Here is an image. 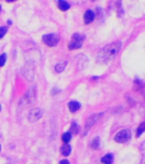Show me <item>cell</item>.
<instances>
[{"label":"cell","instance_id":"cell-7","mask_svg":"<svg viewBox=\"0 0 145 164\" xmlns=\"http://www.w3.org/2000/svg\"><path fill=\"white\" fill-rule=\"evenodd\" d=\"M95 18V14L92 11H87L85 15H84V21L85 24H90L91 22H92Z\"/></svg>","mask_w":145,"mask_h":164},{"label":"cell","instance_id":"cell-19","mask_svg":"<svg viewBox=\"0 0 145 164\" xmlns=\"http://www.w3.org/2000/svg\"><path fill=\"white\" fill-rule=\"evenodd\" d=\"M7 31H8V27L7 26H1L0 27V39H2L5 35Z\"/></svg>","mask_w":145,"mask_h":164},{"label":"cell","instance_id":"cell-23","mask_svg":"<svg viewBox=\"0 0 145 164\" xmlns=\"http://www.w3.org/2000/svg\"><path fill=\"white\" fill-rule=\"evenodd\" d=\"M0 150H1V145H0Z\"/></svg>","mask_w":145,"mask_h":164},{"label":"cell","instance_id":"cell-17","mask_svg":"<svg viewBox=\"0 0 145 164\" xmlns=\"http://www.w3.org/2000/svg\"><path fill=\"white\" fill-rule=\"evenodd\" d=\"M99 144H100L99 138L98 137H97V138H95L93 140H92V142H91V148L97 150V149H98Z\"/></svg>","mask_w":145,"mask_h":164},{"label":"cell","instance_id":"cell-11","mask_svg":"<svg viewBox=\"0 0 145 164\" xmlns=\"http://www.w3.org/2000/svg\"><path fill=\"white\" fill-rule=\"evenodd\" d=\"M101 161L103 164H112L114 161V156L112 154H106Z\"/></svg>","mask_w":145,"mask_h":164},{"label":"cell","instance_id":"cell-22","mask_svg":"<svg viewBox=\"0 0 145 164\" xmlns=\"http://www.w3.org/2000/svg\"><path fill=\"white\" fill-rule=\"evenodd\" d=\"M0 110H1V105H0Z\"/></svg>","mask_w":145,"mask_h":164},{"label":"cell","instance_id":"cell-12","mask_svg":"<svg viewBox=\"0 0 145 164\" xmlns=\"http://www.w3.org/2000/svg\"><path fill=\"white\" fill-rule=\"evenodd\" d=\"M58 7H59V9H60L61 11H66L70 8V5H69L67 2H66V1L60 0V1L58 2Z\"/></svg>","mask_w":145,"mask_h":164},{"label":"cell","instance_id":"cell-14","mask_svg":"<svg viewBox=\"0 0 145 164\" xmlns=\"http://www.w3.org/2000/svg\"><path fill=\"white\" fill-rule=\"evenodd\" d=\"M79 131V127L78 126L77 123L75 122H72V125H71V127H70V133H72V134H77Z\"/></svg>","mask_w":145,"mask_h":164},{"label":"cell","instance_id":"cell-18","mask_svg":"<svg viewBox=\"0 0 145 164\" xmlns=\"http://www.w3.org/2000/svg\"><path fill=\"white\" fill-rule=\"evenodd\" d=\"M6 59H7V55H6L5 53L2 54L0 56V67H3L5 64Z\"/></svg>","mask_w":145,"mask_h":164},{"label":"cell","instance_id":"cell-8","mask_svg":"<svg viewBox=\"0 0 145 164\" xmlns=\"http://www.w3.org/2000/svg\"><path fill=\"white\" fill-rule=\"evenodd\" d=\"M35 97L36 96H35V93L33 92V90H30L29 91H27V93L23 97L22 100H23L24 103H26V104H28L35 98Z\"/></svg>","mask_w":145,"mask_h":164},{"label":"cell","instance_id":"cell-13","mask_svg":"<svg viewBox=\"0 0 145 164\" xmlns=\"http://www.w3.org/2000/svg\"><path fill=\"white\" fill-rule=\"evenodd\" d=\"M145 132V122H142L139 125V127H137V134H136V137L137 138H139L140 136Z\"/></svg>","mask_w":145,"mask_h":164},{"label":"cell","instance_id":"cell-10","mask_svg":"<svg viewBox=\"0 0 145 164\" xmlns=\"http://www.w3.org/2000/svg\"><path fill=\"white\" fill-rule=\"evenodd\" d=\"M61 153L65 156H69L70 153H71V146L67 144H63L62 147H61Z\"/></svg>","mask_w":145,"mask_h":164},{"label":"cell","instance_id":"cell-9","mask_svg":"<svg viewBox=\"0 0 145 164\" xmlns=\"http://www.w3.org/2000/svg\"><path fill=\"white\" fill-rule=\"evenodd\" d=\"M67 106H68L69 110L73 113V112L78 111L80 109V107H81V104L79 102H76V101H71V102L68 103Z\"/></svg>","mask_w":145,"mask_h":164},{"label":"cell","instance_id":"cell-16","mask_svg":"<svg viewBox=\"0 0 145 164\" xmlns=\"http://www.w3.org/2000/svg\"><path fill=\"white\" fill-rule=\"evenodd\" d=\"M66 65H67V62H64L63 63H58L56 65V67H55V70L58 72V73H61L62 72L64 69H65V67H66Z\"/></svg>","mask_w":145,"mask_h":164},{"label":"cell","instance_id":"cell-24","mask_svg":"<svg viewBox=\"0 0 145 164\" xmlns=\"http://www.w3.org/2000/svg\"><path fill=\"white\" fill-rule=\"evenodd\" d=\"M0 10H1V6H0Z\"/></svg>","mask_w":145,"mask_h":164},{"label":"cell","instance_id":"cell-5","mask_svg":"<svg viewBox=\"0 0 145 164\" xmlns=\"http://www.w3.org/2000/svg\"><path fill=\"white\" fill-rule=\"evenodd\" d=\"M103 116V113H98V114H94L91 115V116L87 119V121L85 122V133L89 131L91 127L95 125V123H97V122H98L99 120L102 118V116Z\"/></svg>","mask_w":145,"mask_h":164},{"label":"cell","instance_id":"cell-1","mask_svg":"<svg viewBox=\"0 0 145 164\" xmlns=\"http://www.w3.org/2000/svg\"><path fill=\"white\" fill-rule=\"evenodd\" d=\"M122 46V43L120 41L111 43L104 46L97 55V61L100 63L107 64L111 62L118 55Z\"/></svg>","mask_w":145,"mask_h":164},{"label":"cell","instance_id":"cell-6","mask_svg":"<svg viewBox=\"0 0 145 164\" xmlns=\"http://www.w3.org/2000/svg\"><path fill=\"white\" fill-rule=\"evenodd\" d=\"M43 116V110L41 109H35V110H32L29 113V121L31 122H37L39 119H40Z\"/></svg>","mask_w":145,"mask_h":164},{"label":"cell","instance_id":"cell-20","mask_svg":"<svg viewBox=\"0 0 145 164\" xmlns=\"http://www.w3.org/2000/svg\"><path fill=\"white\" fill-rule=\"evenodd\" d=\"M140 150H141V153H142V156H143V158L145 159V140L141 144Z\"/></svg>","mask_w":145,"mask_h":164},{"label":"cell","instance_id":"cell-3","mask_svg":"<svg viewBox=\"0 0 145 164\" xmlns=\"http://www.w3.org/2000/svg\"><path fill=\"white\" fill-rule=\"evenodd\" d=\"M131 137V133L129 129H123L119 132H117V134L114 137V140L117 143L125 144L129 141Z\"/></svg>","mask_w":145,"mask_h":164},{"label":"cell","instance_id":"cell-2","mask_svg":"<svg viewBox=\"0 0 145 164\" xmlns=\"http://www.w3.org/2000/svg\"><path fill=\"white\" fill-rule=\"evenodd\" d=\"M85 39V35L81 33H73L71 39V41L68 44V48L70 50L79 49L82 46Z\"/></svg>","mask_w":145,"mask_h":164},{"label":"cell","instance_id":"cell-4","mask_svg":"<svg viewBox=\"0 0 145 164\" xmlns=\"http://www.w3.org/2000/svg\"><path fill=\"white\" fill-rule=\"evenodd\" d=\"M60 40V37L57 33H49L43 36V41L48 46H56Z\"/></svg>","mask_w":145,"mask_h":164},{"label":"cell","instance_id":"cell-15","mask_svg":"<svg viewBox=\"0 0 145 164\" xmlns=\"http://www.w3.org/2000/svg\"><path fill=\"white\" fill-rule=\"evenodd\" d=\"M71 138H72V135H71V133L69 132H65V133H63L62 136V141L64 142L65 144L68 143L70 140H71Z\"/></svg>","mask_w":145,"mask_h":164},{"label":"cell","instance_id":"cell-21","mask_svg":"<svg viewBox=\"0 0 145 164\" xmlns=\"http://www.w3.org/2000/svg\"><path fill=\"white\" fill-rule=\"evenodd\" d=\"M60 164H70L69 163V162L67 161V160H62L60 162Z\"/></svg>","mask_w":145,"mask_h":164}]
</instances>
